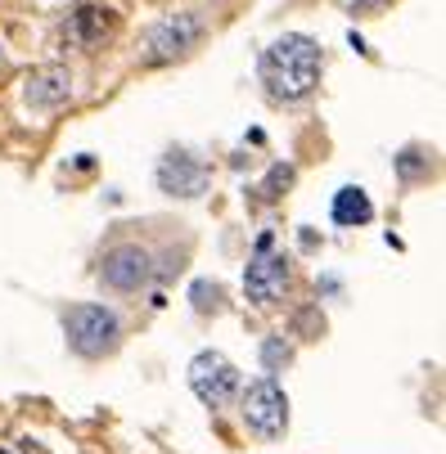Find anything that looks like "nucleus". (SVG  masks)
I'll return each mask as SVG.
<instances>
[{
	"label": "nucleus",
	"mask_w": 446,
	"mask_h": 454,
	"mask_svg": "<svg viewBox=\"0 0 446 454\" xmlns=\"http://www.w3.org/2000/svg\"><path fill=\"white\" fill-rule=\"evenodd\" d=\"M63 333H68V347L77 356H108L117 347V315L104 310V306H73L63 315Z\"/></svg>",
	"instance_id": "2"
},
{
	"label": "nucleus",
	"mask_w": 446,
	"mask_h": 454,
	"mask_svg": "<svg viewBox=\"0 0 446 454\" xmlns=\"http://www.w3.org/2000/svg\"><path fill=\"white\" fill-rule=\"evenodd\" d=\"M158 184H163V193H176V199H195V193H203V184H208V167L199 158H189L185 149H176V153L163 158Z\"/></svg>",
	"instance_id": "9"
},
{
	"label": "nucleus",
	"mask_w": 446,
	"mask_h": 454,
	"mask_svg": "<svg viewBox=\"0 0 446 454\" xmlns=\"http://www.w3.org/2000/svg\"><path fill=\"white\" fill-rule=\"evenodd\" d=\"M113 32H117V14L108 5H95V0H86V5H77L63 19V41L73 50H100Z\"/></svg>",
	"instance_id": "8"
},
{
	"label": "nucleus",
	"mask_w": 446,
	"mask_h": 454,
	"mask_svg": "<svg viewBox=\"0 0 446 454\" xmlns=\"http://www.w3.org/2000/svg\"><path fill=\"white\" fill-rule=\"evenodd\" d=\"M243 423L262 436H280L289 427V396L275 378H258L243 396Z\"/></svg>",
	"instance_id": "6"
},
{
	"label": "nucleus",
	"mask_w": 446,
	"mask_h": 454,
	"mask_svg": "<svg viewBox=\"0 0 446 454\" xmlns=\"http://www.w3.org/2000/svg\"><path fill=\"white\" fill-rule=\"evenodd\" d=\"M262 82L275 99H307L321 86V45L302 32H284L262 54Z\"/></svg>",
	"instance_id": "1"
},
{
	"label": "nucleus",
	"mask_w": 446,
	"mask_h": 454,
	"mask_svg": "<svg viewBox=\"0 0 446 454\" xmlns=\"http://www.w3.org/2000/svg\"><path fill=\"white\" fill-rule=\"evenodd\" d=\"M343 5H347L352 14H374V10H384L388 0H343Z\"/></svg>",
	"instance_id": "16"
},
{
	"label": "nucleus",
	"mask_w": 446,
	"mask_h": 454,
	"mask_svg": "<svg viewBox=\"0 0 446 454\" xmlns=\"http://www.w3.org/2000/svg\"><path fill=\"white\" fill-rule=\"evenodd\" d=\"M0 454H50V450L36 441H14V445H0Z\"/></svg>",
	"instance_id": "15"
},
{
	"label": "nucleus",
	"mask_w": 446,
	"mask_h": 454,
	"mask_svg": "<svg viewBox=\"0 0 446 454\" xmlns=\"http://www.w3.org/2000/svg\"><path fill=\"white\" fill-rule=\"evenodd\" d=\"M73 95V77L68 68H41L28 77V104L32 108H59V104H68Z\"/></svg>",
	"instance_id": "10"
},
{
	"label": "nucleus",
	"mask_w": 446,
	"mask_h": 454,
	"mask_svg": "<svg viewBox=\"0 0 446 454\" xmlns=\"http://www.w3.org/2000/svg\"><path fill=\"white\" fill-rule=\"evenodd\" d=\"M189 387H195V396L203 405H226L235 392H239V369L221 356V351H199L189 360Z\"/></svg>",
	"instance_id": "5"
},
{
	"label": "nucleus",
	"mask_w": 446,
	"mask_h": 454,
	"mask_svg": "<svg viewBox=\"0 0 446 454\" xmlns=\"http://www.w3.org/2000/svg\"><path fill=\"white\" fill-rule=\"evenodd\" d=\"M262 360H267V369H280V364L289 360V347H284L280 338H271V342L262 347Z\"/></svg>",
	"instance_id": "14"
},
{
	"label": "nucleus",
	"mask_w": 446,
	"mask_h": 454,
	"mask_svg": "<svg viewBox=\"0 0 446 454\" xmlns=\"http://www.w3.org/2000/svg\"><path fill=\"white\" fill-rule=\"evenodd\" d=\"M289 184H293V167H275V171L262 180V189H258V193H262V203L280 199V189H289Z\"/></svg>",
	"instance_id": "12"
},
{
	"label": "nucleus",
	"mask_w": 446,
	"mask_h": 454,
	"mask_svg": "<svg viewBox=\"0 0 446 454\" xmlns=\"http://www.w3.org/2000/svg\"><path fill=\"white\" fill-rule=\"evenodd\" d=\"M289 288V262L275 252L271 234L258 239V252H252V262L243 270V293L258 301V306H275V297Z\"/></svg>",
	"instance_id": "3"
},
{
	"label": "nucleus",
	"mask_w": 446,
	"mask_h": 454,
	"mask_svg": "<svg viewBox=\"0 0 446 454\" xmlns=\"http://www.w3.org/2000/svg\"><path fill=\"white\" fill-rule=\"evenodd\" d=\"M189 297H195V306L208 315V310H217V301H221V288H217V284H195V288H189Z\"/></svg>",
	"instance_id": "13"
},
{
	"label": "nucleus",
	"mask_w": 446,
	"mask_h": 454,
	"mask_svg": "<svg viewBox=\"0 0 446 454\" xmlns=\"http://www.w3.org/2000/svg\"><path fill=\"white\" fill-rule=\"evenodd\" d=\"M370 216H374V207H370V193L365 189L347 184V189L334 193V221L338 225H365Z\"/></svg>",
	"instance_id": "11"
},
{
	"label": "nucleus",
	"mask_w": 446,
	"mask_h": 454,
	"mask_svg": "<svg viewBox=\"0 0 446 454\" xmlns=\"http://www.w3.org/2000/svg\"><path fill=\"white\" fill-rule=\"evenodd\" d=\"M149 275H154V262H149V252L136 247V243L113 247L104 262H100V279H104L108 288H117V293H136V288H145Z\"/></svg>",
	"instance_id": "7"
},
{
	"label": "nucleus",
	"mask_w": 446,
	"mask_h": 454,
	"mask_svg": "<svg viewBox=\"0 0 446 454\" xmlns=\"http://www.w3.org/2000/svg\"><path fill=\"white\" fill-rule=\"evenodd\" d=\"M199 36H203V19H199V14H171V19H163V23L149 32V41H145V63H149V68H163V63H171V59H180V54L195 50Z\"/></svg>",
	"instance_id": "4"
}]
</instances>
